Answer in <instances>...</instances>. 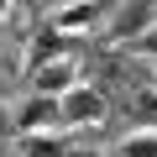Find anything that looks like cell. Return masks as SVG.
<instances>
[{
	"mask_svg": "<svg viewBox=\"0 0 157 157\" xmlns=\"http://www.w3.org/2000/svg\"><path fill=\"white\" fill-rule=\"evenodd\" d=\"M126 47H131V52H147V58H157V26H152V32H141V37H136V42H126Z\"/></svg>",
	"mask_w": 157,
	"mask_h": 157,
	"instance_id": "9",
	"label": "cell"
},
{
	"mask_svg": "<svg viewBox=\"0 0 157 157\" xmlns=\"http://www.w3.org/2000/svg\"><path fill=\"white\" fill-rule=\"evenodd\" d=\"M115 6H121V0H68V6H58V11H52V26H58V32H68V37L94 32Z\"/></svg>",
	"mask_w": 157,
	"mask_h": 157,
	"instance_id": "4",
	"label": "cell"
},
{
	"mask_svg": "<svg viewBox=\"0 0 157 157\" xmlns=\"http://www.w3.org/2000/svg\"><path fill=\"white\" fill-rule=\"evenodd\" d=\"M21 157H68V141L58 131H37V136H16Z\"/></svg>",
	"mask_w": 157,
	"mask_h": 157,
	"instance_id": "7",
	"label": "cell"
},
{
	"mask_svg": "<svg viewBox=\"0 0 157 157\" xmlns=\"http://www.w3.org/2000/svg\"><path fill=\"white\" fill-rule=\"evenodd\" d=\"M68 157H110V152H84V147H68Z\"/></svg>",
	"mask_w": 157,
	"mask_h": 157,
	"instance_id": "10",
	"label": "cell"
},
{
	"mask_svg": "<svg viewBox=\"0 0 157 157\" xmlns=\"http://www.w3.org/2000/svg\"><path fill=\"white\" fill-rule=\"evenodd\" d=\"M68 52H73V37H68V32H58V26L47 21V26H37V32H32V42H26V52H21V68H26V73H37L42 63H58V58H68Z\"/></svg>",
	"mask_w": 157,
	"mask_h": 157,
	"instance_id": "5",
	"label": "cell"
},
{
	"mask_svg": "<svg viewBox=\"0 0 157 157\" xmlns=\"http://www.w3.org/2000/svg\"><path fill=\"white\" fill-rule=\"evenodd\" d=\"M110 157H157V131H126Z\"/></svg>",
	"mask_w": 157,
	"mask_h": 157,
	"instance_id": "8",
	"label": "cell"
},
{
	"mask_svg": "<svg viewBox=\"0 0 157 157\" xmlns=\"http://www.w3.org/2000/svg\"><path fill=\"white\" fill-rule=\"evenodd\" d=\"M105 115H110V100L94 84H84V78L68 94H58V121L63 126H105Z\"/></svg>",
	"mask_w": 157,
	"mask_h": 157,
	"instance_id": "1",
	"label": "cell"
},
{
	"mask_svg": "<svg viewBox=\"0 0 157 157\" xmlns=\"http://www.w3.org/2000/svg\"><path fill=\"white\" fill-rule=\"evenodd\" d=\"M157 26V0H121L115 16L105 21V37L110 42H136L141 32Z\"/></svg>",
	"mask_w": 157,
	"mask_h": 157,
	"instance_id": "2",
	"label": "cell"
},
{
	"mask_svg": "<svg viewBox=\"0 0 157 157\" xmlns=\"http://www.w3.org/2000/svg\"><path fill=\"white\" fill-rule=\"evenodd\" d=\"M26 78H32V94H52V100H58V94H68V89L78 84V63H73V58H58V63H42V68L26 73Z\"/></svg>",
	"mask_w": 157,
	"mask_h": 157,
	"instance_id": "6",
	"label": "cell"
},
{
	"mask_svg": "<svg viewBox=\"0 0 157 157\" xmlns=\"http://www.w3.org/2000/svg\"><path fill=\"white\" fill-rule=\"evenodd\" d=\"M58 100L52 94H26L11 105V131L16 136H37V131H58Z\"/></svg>",
	"mask_w": 157,
	"mask_h": 157,
	"instance_id": "3",
	"label": "cell"
},
{
	"mask_svg": "<svg viewBox=\"0 0 157 157\" xmlns=\"http://www.w3.org/2000/svg\"><path fill=\"white\" fill-rule=\"evenodd\" d=\"M11 6H16V0H0V21H6V16H11Z\"/></svg>",
	"mask_w": 157,
	"mask_h": 157,
	"instance_id": "11",
	"label": "cell"
}]
</instances>
